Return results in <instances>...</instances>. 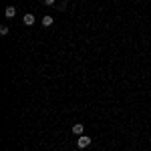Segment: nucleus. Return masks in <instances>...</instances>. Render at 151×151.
<instances>
[{
    "label": "nucleus",
    "instance_id": "1",
    "mask_svg": "<svg viewBox=\"0 0 151 151\" xmlns=\"http://www.w3.org/2000/svg\"><path fill=\"white\" fill-rule=\"evenodd\" d=\"M89 145H91V137H89V135H79L77 147H79V149H85V147H89Z\"/></svg>",
    "mask_w": 151,
    "mask_h": 151
},
{
    "label": "nucleus",
    "instance_id": "2",
    "mask_svg": "<svg viewBox=\"0 0 151 151\" xmlns=\"http://www.w3.org/2000/svg\"><path fill=\"white\" fill-rule=\"evenodd\" d=\"M22 20H24V24H26V26H32V24H35V14H32V12H26Z\"/></svg>",
    "mask_w": 151,
    "mask_h": 151
},
{
    "label": "nucleus",
    "instance_id": "3",
    "mask_svg": "<svg viewBox=\"0 0 151 151\" xmlns=\"http://www.w3.org/2000/svg\"><path fill=\"white\" fill-rule=\"evenodd\" d=\"M14 14H16V8H14V6H6V10H4V16H6V18H12Z\"/></svg>",
    "mask_w": 151,
    "mask_h": 151
},
{
    "label": "nucleus",
    "instance_id": "4",
    "mask_svg": "<svg viewBox=\"0 0 151 151\" xmlns=\"http://www.w3.org/2000/svg\"><path fill=\"white\" fill-rule=\"evenodd\" d=\"M83 131H85V127H83L81 123H77V125H73V133H75V135H83Z\"/></svg>",
    "mask_w": 151,
    "mask_h": 151
},
{
    "label": "nucleus",
    "instance_id": "5",
    "mask_svg": "<svg viewBox=\"0 0 151 151\" xmlns=\"http://www.w3.org/2000/svg\"><path fill=\"white\" fill-rule=\"evenodd\" d=\"M52 22H55L52 16H48V14H47V16H42V26H50Z\"/></svg>",
    "mask_w": 151,
    "mask_h": 151
},
{
    "label": "nucleus",
    "instance_id": "6",
    "mask_svg": "<svg viewBox=\"0 0 151 151\" xmlns=\"http://www.w3.org/2000/svg\"><path fill=\"white\" fill-rule=\"evenodd\" d=\"M0 35H2V36L8 35V26H6V24H2V26H0Z\"/></svg>",
    "mask_w": 151,
    "mask_h": 151
},
{
    "label": "nucleus",
    "instance_id": "7",
    "mask_svg": "<svg viewBox=\"0 0 151 151\" xmlns=\"http://www.w3.org/2000/svg\"><path fill=\"white\" fill-rule=\"evenodd\" d=\"M55 2H57V0H42V4H45V6H52Z\"/></svg>",
    "mask_w": 151,
    "mask_h": 151
}]
</instances>
